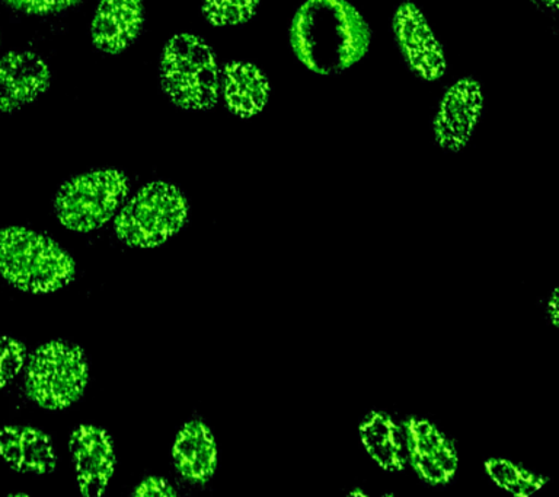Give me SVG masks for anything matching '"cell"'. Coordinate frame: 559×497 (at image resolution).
Wrapping results in <instances>:
<instances>
[{
	"mask_svg": "<svg viewBox=\"0 0 559 497\" xmlns=\"http://www.w3.org/2000/svg\"><path fill=\"white\" fill-rule=\"evenodd\" d=\"M26 348L20 340L0 335V388L7 387L24 369Z\"/></svg>",
	"mask_w": 559,
	"mask_h": 497,
	"instance_id": "d6986e66",
	"label": "cell"
},
{
	"mask_svg": "<svg viewBox=\"0 0 559 497\" xmlns=\"http://www.w3.org/2000/svg\"><path fill=\"white\" fill-rule=\"evenodd\" d=\"M173 458L187 482H210L217 469V445L213 431L203 421L188 422L175 439Z\"/></svg>",
	"mask_w": 559,
	"mask_h": 497,
	"instance_id": "9a60e30c",
	"label": "cell"
},
{
	"mask_svg": "<svg viewBox=\"0 0 559 497\" xmlns=\"http://www.w3.org/2000/svg\"><path fill=\"white\" fill-rule=\"evenodd\" d=\"M51 71L34 51H9L0 58V115L15 113L50 90Z\"/></svg>",
	"mask_w": 559,
	"mask_h": 497,
	"instance_id": "30bf717a",
	"label": "cell"
},
{
	"mask_svg": "<svg viewBox=\"0 0 559 497\" xmlns=\"http://www.w3.org/2000/svg\"><path fill=\"white\" fill-rule=\"evenodd\" d=\"M290 46L297 60L317 75H338L365 59L371 29L347 0H306L293 16Z\"/></svg>",
	"mask_w": 559,
	"mask_h": 497,
	"instance_id": "6da1fadb",
	"label": "cell"
},
{
	"mask_svg": "<svg viewBox=\"0 0 559 497\" xmlns=\"http://www.w3.org/2000/svg\"><path fill=\"white\" fill-rule=\"evenodd\" d=\"M484 469L488 477L502 490L518 497H528L540 490L549 477L527 470L526 466L518 464L507 458L492 457L484 462Z\"/></svg>",
	"mask_w": 559,
	"mask_h": 497,
	"instance_id": "e0dca14e",
	"label": "cell"
},
{
	"mask_svg": "<svg viewBox=\"0 0 559 497\" xmlns=\"http://www.w3.org/2000/svg\"><path fill=\"white\" fill-rule=\"evenodd\" d=\"M0 457L13 470L37 475L52 473L57 462L50 436L33 426L2 427Z\"/></svg>",
	"mask_w": 559,
	"mask_h": 497,
	"instance_id": "5bb4252c",
	"label": "cell"
},
{
	"mask_svg": "<svg viewBox=\"0 0 559 497\" xmlns=\"http://www.w3.org/2000/svg\"><path fill=\"white\" fill-rule=\"evenodd\" d=\"M130 191L129 177L120 169H95L70 178L57 191L56 216L76 233H91L111 221Z\"/></svg>",
	"mask_w": 559,
	"mask_h": 497,
	"instance_id": "8992f818",
	"label": "cell"
},
{
	"mask_svg": "<svg viewBox=\"0 0 559 497\" xmlns=\"http://www.w3.org/2000/svg\"><path fill=\"white\" fill-rule=\"evenodd\" d=\"M188 216L190 204L182 191L169 182L153 181L120 209L114 229L127 246L159 247L187 225Z\"/></svg>",
	"mask_w": 559,
	"mask_h": 497,
	"instance_id": "277c9868",
	"label": "cell"
},
{
	"mask_svg": "<svg viewBox=\"0 0 559 497\" xmlns=\"http://www.w3.org/2000/svg\"><path fill=\"white\" fill-rule=\"evenodd\" d=\"M0 276L29 294H51L76 276V263L55 241L34 230L0 229Z\"/></svg>",
	"mask_w": 559,
	"mask_h": 497,
	"instance_id": "3957f363",
	"label": "cell"
},
{
	"mask_svg": "<svg viewBox=\"0 0 559 497\" xmlns=\"http://www.w3.org/2000/svg\"><path fill=\"white\" fill-rule=\"evenodd\" d=\"M540 3H544L545 7L550 8V10H558L559 2L558 0H539Z\"/></svg>",
	"mask_w": 559,
	"mask_h": 497,
	"instance_id": "603a6c76",
	"label": "cell"
},
{
	"mask_svg": "<svg viewBox=\"0 0 559 497\" xmlns=\"http://www.w3.org/2000/svg\"><path fill=\"white\" fill-rule=\"evenodd\" d=\"M0 45H2V38H0Z\"/></svg>",
	"mask_w": 559,
	"mask_h": 497,
	"instance_id": "cb8c5ba5",
	"label": "cell"
},
{
	"mask_svg": "<svg viewBox=\"0 0 559 497\" xmlns=\"http://www.w3.org/2000/svg\"><path fill=\"white\" fill-rule=\"evenodd\" d=\"M221 94L231 115L251 119L269 106L271 84L257 64L229 62L222 69Z\"/></svg>",
	"mask_w": 559,
	"mask_h": 497,
	"instance_id": "4fadbf2b",
	"label": "cell"
},
{
	"mask_svg": "<svg viewBox=\"0 0 559 497\" xmlns=\"http://www.w3.org/2000/svg\"><path fill=\"white\" fill-rule=\"evenodd\" d=\"M13 10L28 15H52L79 5L82 0H4Z\"/></svg>",
	"mask_w": 559,
	"mask_h": 497,
	"instance_id": "ffe728a7",
	"label": "cell"
},
{
	"mask_svg": "<svg viewBox=\"0 0 559 497\" xmlns=\"http://www.w3.org/2000/svg\"><path fill=\"white\" fill-rule=\"evenodd\" d=\"M131 495L138 497H175L177 496V492L170 486L168 480L151 475V477L142 480V482L135 486L134 490L131 492Z\"/></svg>",
	"mask_w": 559,
	"mask_h": 497,
	"instance_id": "44dd1931",
	"label": "cell"
},
{
	"mask_svg": "<svg viewBox=\"0 0 559 497\" xmlns=\"http://www.w3.org/2000/svg\"><path fill=\"white\" fill-rule=\"evenodd\" d=\"M143 25V0H99L91 24L92 43L105 55H120L138 40Z\"/></svg>",
	"mask_w": 559,
	"mask_h": 497,
	"instance_id": "7c38bea8",
	"label": "cell"
},
{
	"mask_svg": "<svg viewBox=\"0 0 559 497\" xmlns=\"http://www.w3.org/2000/svg\"><path fill=\"white\" fill-rule=\"evenodd\" d=\"M408 462L418 477L431 486L452 482L459 469L452 439L428 418L411 416L404 422Z\"/></svg>",
	"mask_w": 559,
	"mask_h": 497,
	"instance_id": "9c48e42d",
	"label": "cell"
},
{
	"mask_svg": "<svg viewBox=\"0 0 559 497\" xmlns=\"http://www.w3.org/2000/svg\"><path fill=\"white\" fill-rule=\"evenodd\" d=\"M261 0H203L201 11L213 27H238L257 15Z\"/></svg>",
	"mask_w": 559,
	"mask_h": 497,
	"instance_id": "ac0fdd59",
	"label": "cell"
},
{
	"mask_svg": "<svg viewBox=\"0 0 559 497\" xmlns=\"http://www.w3.org/2000/svg\"><path fill=\"white\" fill-rule=\"evenodd\" d=\"M160 86L169 102L187 111H209L221 98L217 56L195 34H177L162 50Z\"/></svg>",
	"mask_w": 559,
	"mask_h": 497,
	"instance_id": "7a4b0ae2",
	"label": "cell"
},
{
	"mask_svg": "<svg viewBox=\"0 0 559 497\" xmlns=\"http://www.w3.org/2000/svg\"><path fill=\"white\" fill-rule=\"evenodd\" d=\"M69 447L79 490L87 497L103 495L116 469L111 436L100 427L82 425L70 436Z\"/></svg>",
	"mask_w": 559,
	"mask_h": 497,
	"instance_id": "8fae6325",
	"label": "cell"
},
{
	"mask_svg": "<svg viewBox=\"0 0 559 497\" xmlns=\"http://www.w3.org/2000/svg\"><path fill=\"white\" fill-rule=\"evenodd\" d=\"M392 28L396 45L415 75L428 82L444 76L448 60L443 46L415 3L404 2L396 8Z\"/></svg>",
	"mask_w": 559,
	"mask_h": 497,
	"instance_id": "52a82bcc",
	"label": "cell"
},
{
	"mask_svg": "<svg viewBox=\"0 0 559 497\" xmlns=\"http://www.w3.org/2000/svg\"><path fill=\"white\" fill-rule=\"evenodd\" d=\"M87 381L90 366L85 352L63 340L43 344L26 365V395L43 409L70 407L81 399Z\"/></svg>",
	"mask_w": 559,
	"mask_h": 497,
	"instance_id": "5b68a950",
	"label": "cell"
},
{
	"mask_svg": "<svg viewBox=\"0 0 559 497\" xmlns=\"http://www.w3.org/2000/svg\"><path fill=\"white\" fill-rule=\"evenodd\" d=\"M546 316H548V320L550 324L558 329L559 327V296H558V287H555L552 291V295L548 299V304H546Z\"/></svg>",
	"mask_w": 559,
	"mask_h": 497,
	"instance_id": "7402d4cb",
	"label": "cell"
},
{
	"mask_svg": "<svg viewBox=\"0 0 559 497\" xmlns=\"http://www.w3.org/2000/svg\"><path fill=\"white\" fill-rule=\"evenodd\" d=\"M362 447L371 460L389 473L404 471L408 464L404 427L391 414L373 410L358 426Z\"/></svg>",
	"mask_w": 559,
	"mask_h": 497,
	"instance_id": "2e32d148",
	"label": "cell"
},
{
	"mask_svg": "<svg viewBox=\"0 0 559 497\" xmlns=\"http://www.w3.org/2000/svg\"><path fill=\"white\" fill-rule=\"evenodd\" d=\"M484 91L475 78L454 82L443 94L437 108L432 130L437 145L443 151L465 150L484 111Z\"/></svg>",
	"mask_w": 559,
	"mask_h": 497,
	"instance_id": "ba28073f",
	"label": "cell"
}]
</instances>
